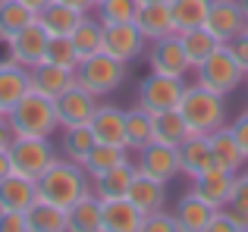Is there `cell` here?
I'll list each match as a JSON object with an SVG mask.
<instances>
[{"label": "cell", "mask_w": 248, "mask_h": 232, "mask_svg": "<svg viewBox=\"0 0 248 232\" xmlns=\"http://www.w3.org/2000/svg\"><path fill=\"white\" fill-rule=\"evenodd\" d=\"M85 195H91V176L85 173L82 163H76V160L57 157L54 163L47 166V173L38 179V198L54 201V204H60V207H66V210Z\"/></svg>", "instance_id": "1"}, {"label": "cell", "mask_w": 248, "mask_h": 232, "mask_svg": "<svg viewBox=\"0 0 248 232\" xmlns=\"http://www.w3.org/2000/svg\"><path fill=\"white\" fill-rule=\"evenodd\" d=\"M179 113L188 122L192 135H211L214 129L226 126V101L223 94L204 88L201 82L186 85V94L179 101Z\"/></svg>", "instance_id": "2"}, {"label": "cell", "mask_w": 248, "mask_h": 232, "mask_svg": "<svg viewBox=\"0 0 248 232\" xmlns=\"http://www.w3.org/2000/svg\"><path fill=\"white\" fill-rule=\"evenodd\" d=\"M10 129L13 135H29V138H50V135L60 129V119H57V104L50 98L38 91H29L10 113Z\"/></svg>", "instance_id": "3"}, {"label": "cell", "mask_w": 248, "mask_h": 232, "mask_svg": "<svg viewBox=\"0 0 248 232\" xmlns=\"http://www.w3.org/2000/svg\"><path fill=\"white\" fill-rule=\"evenodd\" d=\"M126 66L129 63L116 60V57L110 54H94V57H85L79 63V69H76V82H79L82 88H88L94 98H107V94H113L116 88L126 82Z\"/></svg>", "instance_id": "4"}, {"label": "cell", "mask_w": 248, "mask_h": 232, "mask_svg": "<svg viewBox=\"0 0 248 232\" xmlns=\"http://www.w3.org/2000/svg\"><path fill=\"white\" fill-rule=\"evenodd\" d=\"M198 82L204 88H211V91H217V94H232V91H239L242 88V82H245V69H242V63L232 57V50L226 47H220V50H214L211 57H207L204 63H201L198 69Z\"/></svg>", "instance_id": "5"}, {"label": "cell", "mask_w": 248, "mask_h": 232, "mask_svg": "<svg viewBox=\"0 0 248 232\" xmlns=\"http://www.w3.org/2000/svg\"><path fill=\"white\" fill-rule=\"evenodd\" d=\"M6 151H10L13 173L29 176V179H41L47 173V166L60 157L57 147L50 145V138H29V135H16Z\"/></svg>", "instance_id": "6"}, {"label": "cell", "mask_w": 248, "mask_h": 232, "mask_svg": "<svg viewBox=\"0 0 248 232\" xmlns=\"http://www.w3.org/2000/svg\"><path fill=\"white\" fill-rule=\"evenodd\" d=\"M186 79L179 75H160L151 72L139 88V107H145L148 113H167V110H179V101L186 94Z\"/></svg>", "instance_id": "7"}, {"label": "cell", "mask_w": 248, "mask_h": 232, "mask_svg": "<svg viewBox=\"0 0 248 232\" xmlns=\"http://www.w3.org/2000/svg\"><path fill=\"white\" fill-rule=\"evenodd\" d=\"M245 25H248V16H245L242 6H239V0H211L204 29L211 31L220 44H230V41H236L239 35H245Z\"/></svg>", "instance_id": "8"}, {"label": "cell", "mask_w": 248, "mask_h": 232, "mask_svg": "<svg viewBox=\"0 0 248 232\" xmlns=\"http://www.w3.org/2000/svg\"><path fill=\"white\" fill-rule=\"evenodd\" d=\"M47 44H50V35L35 19V22L25 25L19 35H13L10 41H6V47H10V60H16L19 66H25V69H35L38 63H44V57H47Z\"/></svg>", "instance_id": "9"}, {"label": "cell", "mask_w": 248, "mask_h": 232, "mask_svg": "<svg viewBox=\"0 0 248 232\" xmlns=\"http://www.w3.org/2000/svg\"><path fill=\"white\" fill-rule=\"evenodd\" d=\"M145 35L139 31L135 22H113L104 25V54L116 57L123 63H132L145 54Z\"/></svg>", "instance_id": "10"}, {"label": "cell", "mask_w": 248, "mask_h": 232, "mask_svg": "<svg viewBox=\"0 0 248 232\" xmlns=\"http://www.w3.org/2000/svg\"><path fill=\"white\" fill-rule=\"evenodd\" d=\"M54 104H57V119H60V129L88 126L91 116H94V110H97V98L88 91V88H82L79 82H76V85H69L66 91L54 101Z\"/></svg>", "instance_id": "11"}, {"label": "cell", "mask_w": 248, "mask_h": 232, "mask_svg": "<svg viewBox=\"0 0 248 232\" xmlns=\"http://www.w3.org/2000/svg\"><path fill=\"white\" fill-rule=\"evenodd\" d=\"M148 66H151V72L186 79V72L192 66H188V60H186L179 35H167V38H160V41H151V47H148Z\"/></svg>", "instance_id": "12"}, {"label": "cell", "mask_w": 248, "mask_h": 232, "mask_svg": "<svg viewBox=\"0 0 248 232\" xmlns=\"http://www.w3.org/2000/svg\"><path fill=\"white\" fill-rule=\"evenodd\" d=\"M101 232H145V214L126 198L101 201Z\"/></svg>", "instance_id": "13"}, {"label": "cell", "mask_w": 248, "mask_h": 232, "mask_svg": "<svg viewBox=\"0 0 248 232\" xmlns=\"http://www.w3.org/2000/svg\"><path fill=\"white\" fill-rule=\"evenodd\" d=\"M135 166H139L141 173H151V176L164 179L170 185L176 176H179V147L173 145H160V141H151L148 147H141L139 151V160H135Z\"/></svg>", "instance_id": "14"}, {"label": "cell", "mask_w": 248, "mask_h": 232, "mask_svg": "<svg viewBox=\"0 0 248 232\" xmlns=\"http://www.w3.org/2000/svg\"><path fill=\"white\" fill-rule=\"evenodd\" d=\"M31 91V69L19 66L16 60H0V113H10L25 94Z\"/></svg>", "instance_id": "15"}, {"label": "cell", "mask_w": 248, "mask_h": 232, "mask_svg": "<svg viewBox=\"0 0 248 232\" xmlns=\"http://www.w3.org/2000/svg\"><path fill=\"white\" fill-rule=\"evenodd\" d=\"M135 25L145 35V41H160L167 35H176V19L173 10H170V0H151V3L139 6V16H135Z\"/></svg>", "instance_id": "16"}, {"label": "cell", "mask_w": 248, "mask_h": 232, "mask_svg": "<svg viewBox=\"0 0 248 232\" xmlns=\"http://www.w3.org/2000/svg\"><path fill=\"white\" fill-rule=\"evenodd\" d=\"M232 179H236V173L223 170V166H211V170L192 179V191L198 198H204L211 207H226L232 195Z\"/></svg>", "instance_id": "17"}, {"label": "cell", "mask_w": 248, "mask_h": 232, "mask_svg": "<svg viewBox=\"0 0 248 232\" xmlns=\"http://www.w3.org/2000/svg\"><path fill=\"white\" fill-rule=\"evenodd\" d=\"M129 201L141 210V214H154V210H164L167 207V182L151 173H135L132 185H129Z\"/></svg>", "instance_id": "18"}, {"label": "cell", "mask_w": 248, "mask_h": 232, "mask_svg": "<svg viewBox=\"0 0 248 232\" xmlns=\"http://www.w3.org/2000/svg\"><path fill=\"white\" fill-rule=\"evenodd\" d=\"M91 132L104 145H123L126 147V110L116 104H97L94 116H91Z\"/></svg>", "instance_id": "19"}, {"label": "cell", "mask_w": 248, "mask_h": 232, "mask_svg": "<svg viewBox=\"0 0 248 232\" xmlns=\"http://www.w3.org/2000/svg\"><path fill=\"white\" fill-rule=\"evenodd\" d=\"M35 201H38V179L10 173L0 182V210H19V214H25Z\"/></svg>", "instance_id": "20"}, {"label": "cell", "mask_w": 248, "mask_h": 232, "mask_svg": "<svg viewBox=\"0 0 248 232\" xmlns=\"http://www.w3.org/2000/svg\"><path fill=\"white\" fill-rule=\"evenodd\" d=\"M211 166H217L214 163V151H211V138H207V135H188V138L179 145V170H182V176L195 179L204 170H211Z\"/></svg>", "instance_id": "21"}, {"label": "cell", "mask_w": 248, "mask_h": 232, "mask_svg": "<svg viewBox=\"0 0 248 232\" xmlns=\"http://www.w3.org/2000/svg\"><path fill=\"white\" fill-rule=\"evenodd\" d=\"M69 85H76V72L73 69H63V66H54V63H38L31 69V91L44 94V98L57 101Z\"/></svg>", "instance_id": "22"}, {"label": "cell", "mask_w": 248, "mask_h": 232, "mask_svg": "<svg viewBox=\"0 0 248 232\" xmlns=\"http://www.w3.org/2000/svg\"><path fill=\"white\" fill-rule=\"evenodd\" d=\"M214 210L217 207H211L204 198H198L195 191H186L173 214H176V223H179V232H207Z\"/></svg>", "instance_id": "23"}, {"label": "cell", "mask_w": 248, "mask_h": 232, "mask_svg": "<svg viewBox=\"0 0 248 232\" xmlns=\"http://www.w3.org/2000/svg\"><path fill=\"white\" fill-rule=\"evenodd\" d=\"M25 217H29V232H69V210L54 201L38 198L25 210Z\"/></svg>", "instance_id": "24"}, {"label": "cell", "mask_w": 248, "mask_h": 232, "mask_svg": "<svg viewBox=\"0 0 248 232\" xmlns=\"http://www.w3.org/2000/svg\"><path fill=\"white\" fill-rule=\"evenodd\" d=\"M207 138H211V151H214V163L217 166H223V170H230V173L245 170L248 160H245V154H242V147H239V141H236V135H232L230 126L214 129Z\"/></svg>", "instance_id": "25"}, {"label": "cell", "mask_w": 248, "mask_h": 232, "mask_svg": "<svg viewBox=\"0 0 248 232\" xmlns=\"http://www.w3.org/2000/svg\"><path fill=\"white\" fill-rule=\"evenodd\" d=\"M82 19H85V13L73 10V6H66V3H60V0L47 3L41 13H38V22L44 25V31H47L50 38H69L76 29H79Z\"/></svg>", "instance_id": "26"}, {"label": "cell", "mask_w": 248, "mask_h": 232, "mask_svg": "<svg viewBox=\"0 0 248 232\" xmlns=\"http://www.w3.org/2000/svg\"><path fill=\"white\" fill-rule=\"evenodd\" d=\"M135 173H139V166L132 163V160H126V163L113 166V170H107L104 176L91 179V191H94L101 201H110V198H126L129 195V185H132Z\"/></svg>", "instance_id": "27"}, {"label": "cell", "mask_w": 248, "mask_h": 232, "mask_svg": "<svg viewBox=\"0 0 248 232\" xmlns=\"http://www.w3.org/2000/svg\"><path fill=\"white\" fill-rule=\"evenodd\" d=\"M176 35H179L182 50H186V60H188V66H192V69H198L201 63L214 54V50L223 47V44H220L217 38L204 29V25H198V29H186V31H176Z\"/></svg>", "instance_id": "28"}, {"label": "cell", "mask_w": 248, "mask_h": 232, "mask_svg": "<svg viewBox=\"0 0 248 232\" xmlns=\"http://www.w3.org/2000/svg\"><path fill=\"white\" fill-rule=\"evenodd\" d=\"M151 141H154V113L135 104L132 110H126V147L139 154Z\"/></svg>", "instance_id": "29"}, {"label": "cell", "mask_w": 248, "mask_h": 232, "mask_svg": "<svg viewBox=\"0 0 248 232\" xmlns=\"http://www.w3.org/2000/svg\"><path fill=\"white\" fill-rule=\"evenodd\" d=\"M129 160V147H123V145H104V141H97L94 147H91V154L85 157V173H88L91 179H97V176H104L107 170H113V166H120V163H126Z\"/></svg>", "instance_id": "30"}, {"label": "cell", "mask_w": 248, "mask_h": 232, "mask_svg": "<svg viewBox=\"0 0 248 232\" xmlns=\"http://www.w3.org/2000/svg\"><path fill=\"white\" fill-rule=\"evenodd\" d=\"M35 19H38V13H31L22 0H0V41L6 44L13 35H19Z\"/></svg>", "instance_id": "31"}, {"label": "cell", "mask_w": 248, "mask_h": 232, "mask_svg": "<svg viewBox=\"0 0 248 232\" xmlns=\"http://www.w3.org/2000/svg\"><path fill=\"white\" fill-rule=\"evenodd\" d=\"M69 232H101V198L94 191L69 207Z\"/></svg>", "instance_id": "32"}, {"label": "cell", "mask_w": 248, "mask_h": 232, "mask_svg": "<svg viewBox=\"0 0 248 232\" xmlns=\"http://www.w3.org/2000/svg\"><path fill=\"white\" fill-rule=\"evenodd\" d=\"M188 135H192V129H188V122L182 119L179 110H167V113H157V116H154V141L179 147Z\"/></svg>", "instance_id": "33"}, {"label": "cell", "mask_w": 248, "mask_h": 232, "mask_svg": "<svg viewBox=\"0 0 248 232\" xmlns=\"http://www.w3.org/2000/svg\"><path fill=\"white\" fill-rule=\"evenodd\" d=\"M69 38H73V44H76V50H79L82 60H85V57H94V54H101V50H104V22L85 13V19L79 22V29H76Z\"/></svg>", "instance_id": "34"}, {"label": "cell", "mask_w": 248, "mask_h": 232, "mask_svg": "<svg viewBox=\"0 0 248 232\" xmlns=\"http://www.w3.org/2000/svg\"><path fill=\"white\" fill-rule=\"evenodd\" d=\"M97 145L91 126H69L63 129V141H60V151L66 160H76V163H85V157L91 154V147Z\"/></svg>", "instance_id": "35"}, {"label": "cell", "mask_w": 248, "mask_h": 232, "mask_svg": "<svg viewBox=\"0 0 248 232\" xmlns=\"http://www.w3.org/2000/svg\"><path fill=\"white\" fill-rule=\"evenodd\" d=\"M170 10H173V19H176V31L198 29L207 19L211 0H170Z\"/></svg>", "instance_id": "36"}, {"label": "cell", "mask_w": 248, "mask_h": 232, "mask_svg": "<svg viewBox=\"0 0 248 232\" xmlns=\"http://www.w3.org/2000/svg\"><path fill=\"white\" fill-rule=\"evenodd\" d=\"M139 6H141V0H101L94 10L104 25H113V22H135Z\"/></svg>", "instance_id": "37"}, {"label": "cell", "mask_w": 248, "mask_h": 232, "mask_svg": "<svg viewBox=\"0 0 248 232\" xmlns=\"http://www.w3.org/2000/svg\"><path fill=\"white\" fill-rule=\"evenodd\" d=\"M47 63H54V66H63V69H79V63H82V57H79V50H76V44H73V38H50V44H47V57H44Z\"/></svg>", "instance_id": "38"}, {"label": "cell", "mask_w": 248, "mask_h": 232, "mask_svg": "<svg viewBox=\"0 0 248 232\" xmlns=\"http://www.w3.org/2000/svg\"><path fill=\"white\" fill-rule=\"evenodd\" d=\"M226 207H232V210H239V214L248 217V173H242V170L236 173V179H232V195H230V204H226Z\"/></svg>", "instance_id": "39"}, {"label": "cell", "mask_w": 248, "mask_h": 232, "mask_svg": "<svg viewBox=\"0 0 248 232\" xmlns=\"http://www.w3.org/2000/svg\"><path fill=\"white\" fill-rule=\"evenodd\" d=\"M145 232H179L176 214H167V207L148 214V217H145Z\"/></svg>", "instance_id": "40"}, {"label": "cell", "mask_w": 248, "mask_h": 232, "mask_svg": "<svg viewBox=\"0 0 248 232\" xmlns=\"http://www.w3.org/2000/svg\"><path fill=\"white\" fill-rule=\"evenodd\" d=\"M0 232H29V217L19 210H0Z\"/></svg>", "instance_id": "41"}, {"label": "cell", "mask_w": 248, "mask_h": 232, "mask_svg": "<svg viewBox=\"0 0 248 232\" xmlns=\"http://www.w3.org/2000/svg\"><path fill=\"white\" fill-rule=\"evenodd\" d=\"M232 135H236V141H239V147H242V154H245V160H248V110L239 116L236 122H232Z\"/></svg>", "instance_id": "42"}, {"label": "cell", "mask_w": 248, "mask_h": 232, "mask_svg": "<svg viewBox=\"0 0 248 232\" xmlns=\"http://www.w3.org/2000/svg\"><path fill=\"white\" fill-rule=\"evenodd\" d=\"M226 47L232 50V57H236V60L242 63V69L248 72V35H239L236 41H230V44H226Z\"/></svg>", "instance_id": "43"}, {"label": "cell", "mask_w": 248, "mask_h": 232, "mask_svg": "<svg viewBox=\"0 0 248 232\" xmlns=\"http://www.w3.org/2000/svg\"><path fill=\"white\" fill-rule=\"evenodd\" d=\"M13 138H16V135H13V129H10V119L0 113V151H6V147L13 145Z\"/></svg>", "instance_id": "44"}, {"label": "cell", "mask_w": 248, "mask_h": 232, "mask_svg": "<svg viewBox=\"0 0 248 232\" xmlns=\"http://www.w3.org/2000/svg\"><path fill=\"white\" fill-rule=\"evenodd\" d=\"M60 3H66V6H73V10H79V13H91L94 10V0H60Z\"/></svg>", "instance_id": "45"}, {"label": "cell", "mask_w": 248, "mask_h": 232, "mask_svg": "<svg viewBox=\"0 0 248 232\" xmlns=\"http://www.w3.org/2000/svg\"><path fill=\"white\" fill-rule=\"evenodd\" d=\"M13 173V163H10V151H0V182Z\"/></svg>", "instance_id": "46"}, {"label": "cell", "mask_w": 248, "mask_h": 232, "mask_svg": "<svg viewBox=\"0 0 248 232\" xmlns=\"http://www.w3.org/2000/svg\"><path fill=\"white\" fill-rule=\"evenodd\" d=\"M22 3H25V6H29V10H31V13H41V10H44V6H47V3H54V0H22Z\"/></svg>", "instance_id": "47"}, {"label": "cell", "mask_w": 248, "mask_h": 232, "mask_svg": "<svg viewBox=\"0 0 248 232\" xmlns=\"http://www.w3.org/2000/svg\"><path fill=\"white\" fill-rule=\"evenodd\" d=\"M239 6H242V10H245V16H248V0H239Z\"/></svg>", "instance_id": "48"}, {"label": "cell", "mask_w": 248, "mask_h": 232, "mask_svg": "<svg viewBox=\"0 0 248 232\" xmlns=\"http://www.w3.org/2000/svg\"><path fill=\"white\" fill-rule=\"evenodd\" d=\"M141 3H151V0H141Z\"/></svg>", "instance_id": "49"}, {"label": "cell", "mask_w": 248, "mask_h": 232, "mask_svg": "<svg viewBox=\"0 0 248 232\" xmlns=\"http://www.w3.org/2000/svg\"><path fill=\"white\" fill-rule=\"evenodd\" d=\"M245 35H248V25H245Z\"/></svg>", "instance_id": "50"}, {"label": "cell", "mask_w": 248, "mask_h": 232, "mask_svg": "<svg viewBox=\"0 0 248 232\" xmlns=\"http://www.w3.org/2000/svg\"><path fill=\"white\" fill-rule=\"evenodd\" d=\"M94 3H101V0H94Z\"/></svg>", "instance_id": "51"}, {"label": "cell", "mask_w": 248, "mask_h": 232, "mask_svg": "<svg viewBox=\"0 0 248 232\" xmlns=\"http://www.w3.org/2000/svg\"><path fill=\"white\" fill-rule=\"evenodd\" d=\"M245 79H248V72H245Z\"/></svg>", "instance_id": "52"}, {"label": "cell", "mask_w": 248, "mask_h": 232, "mask_svg": "<svg viewBox=\"0 0 248 232\" xmlns=\"http://www.w3.org/2000/svg\"><path fill=\"white\" fill-rule=\"evenodd\" d=\"M245 110H248V107H245Z\"/></svg>", "instance_id": "53"}]
</instances>
